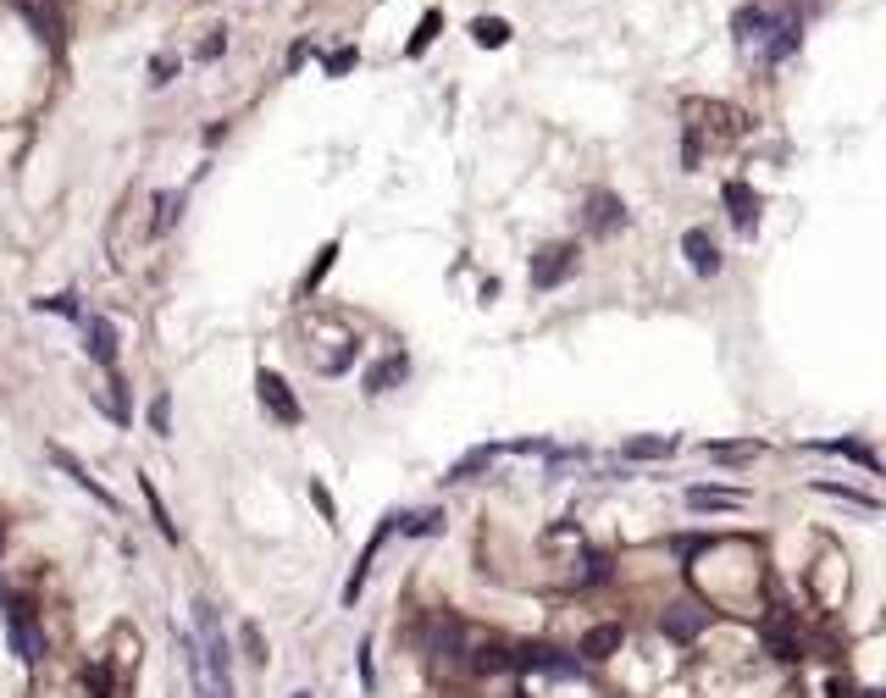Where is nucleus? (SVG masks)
Instances as JSON below:
<instances>
[{"instance_id": "1", "label": "nucleus", "mask_w": 886, "mask_h": 698, "mask_svg": "<svg viewBox=\"0 0 886 698\" xmlns=\"http://www.w3.org/2000/svg\"><path fill=\"white\" fill-rule=\"evenodd\" d=\"M515 671H543V676H582V660L576 654H560L549 643H527V649H515Z\"/></svg>"}, {"instance_id": "2", "label": "nucleus", "mask_w": 886, "mask_h": 698, "mask_svg": "<svg viewBox=\"0 0 886 698\" xmlns=\"http://www.w3.org/2000/svg\"><path fill=\"white\" fill-rule=\"evenodd\" d=\"M178 649H183V660H189V676H194V698H233V682H222V676L205 665V654H200V643L189 638V632H178Z\"/></svg>"}, {"instance_id": "3", "label": "nucleus", "mask_w": 886, "mask_h": 698, "mask_svg": "<svg viewBox=\"0 0 886 698\" xmlns=\"http://www.w3.org/2000/svg\"><path fill=\"white\" fill-rule=\"evenodd\" d=\"M255 394H261V410H272L283 427L300 422V399L288 394V383H283L277 372H266V366H261V372H255Z\"/></svg>"}, {"instance_id": "4", "label": "nucleus", "mask_w": 886, "mask_h": 698, "mask_svg": "<svg viewBox=\"0 0 886 698\" xmlns=\"http://www.w3.org/2000/svg\"><path fill=\"white\" fill-rule=\"evenodd\" d=\"M571 266H576V244H543V250L532 255V289H554V283H565Z\"/></svg>"}, {"instance_id": "5", "label": "nucleus", "mask_w": 886, "mask_h": 698, "mask_svg": "<svg viewBox=\"0 0 886 698\" xmlns=\"http://www.w3.org/2000/svg\"><path fill=\"white\" fill-rule=\"evenodd\" d=\"M704 626H709V610H698V604H687V599L671 604V610L659 615V632H665L671 643H693Z\"/></svg>"}, {"instance_id": "6", "label": "nucleus", "mask_w": 886, "mask_h": 698, "mask_svg": "<svg viewBox=\"0 0 886 698\" xmlns=\"http://www.w3.org/2000/svg\"><path fill=\"white\" fill-rule=\"evenodd\" d=\"M682 255H687V266H693L698 277H715L720 272V244L709 239L704 228H687L682 233Z\"/></svg>"}, {"instance_id": "7", "label": "nucleus", "mask_w": 886, "mask_h": 698, "mask_svg": "<svg viewBox=\"0 0 886 698\" xmlns=\"http://www.w3.org/2000/svg\"><path fill=\"white\" fill-rule=\"evenodd\" d=\"M720 200H726V211H731V222H737V228L754 233V222H759V194L748 189L743 178H731L726 189H720Z\"/></svg>"}, {"instance_id": "8", "label": "nucleus", "mask_w": 886, "mask_h": 698, "mask_svg": "<svg viewBox=\"0 0 886 698\" xmlns=\"http://www.w3.org/2000/svg\"><path fill=\"white\" fill-rule=\"evenodd\" d=\"M84 349H89V361L117 366V327L106 316H84Z\"/></svg>"}, {"instance_id": "9", "label": "nucleus", "mask_w": 886, "mask_h": 698, "mask_svg": "<svg viewBox=\"0 0 886 698\" xmlns=\"http://www.w3.org/2000/svg\"><path fill=\"white\" fill-rule=\"evenodd\" d=\"M427 654L432 660H460V621L455 615H432L427 621Z\"/></svg>"}, {"instance_id": "10", "label": "nucleus", "mask_w": 886, "mask_h": 698, "mask_svg": "<svg viewBox=\"0 0 886 698\" xmlns=\"http://www.w3.org/2000/svg\"><path fill=\"white\" fill-rule=\"evenodd\" d=\"M621 222H626V205L615 200L610 189L587 194V228H593V233H610V228H621Z\"/></svg>"}, {"instance_id": "11", "label": "nucleus", "mask_w": 886, "mask_h": 698, "mask_svg": "<svg viewBox=\"0 0 886 698\" xmlns=\"http://www.w3.org/2000/svg\"><path fill=\"white\" fill-rule=\"evenodd\" d=\"M621 643H626V632H621V621H604V626H587V638H582V660H610V654H621Z\"/></svg>"}, {"instance_id": "12", "label": "nucleus", "mask_w": 886, "mask_h": 698, "mask_svg": "<svg viewBox=\"0 0 886 698\" xmlns=\"http://www.w3.org/2000/svg\"><path fill=\"white\" fill-rule=\"evenodd\" d=\"M388 527H394V516L383 521V527H377V538L366 543V549H360V560H355V571H349V582H344V593H338V599L344 604H355L360 599V588H366V571H372V560H377V549H383V538H388Z\"/></svg>"}, {"instance_id": "13", "label": "nucleus", "mask_w": 886, "mask_h": 698, "mask_svg": "<svg viewBox=\"0 0 886 698\" xmlns=\"http://www.w3.org/2000/svg\"><path fill=\"white\" fill-rule=\"evenodd\" d=\"M50 460H56V466H61V471H67V477H72V482H78V488H84V494H89V499H100V505H106V510H117V494H111L106 482H95V477H89V471H84V466H78V460H72V455H67V449H50Z\"/></svg>"}, {"instance_id": "14", "label": "nucleus", "mask_w": 886, "mask_h": 698, "mask_svg": "<svg viewBox=\"0 0 886 698\" xmlns=\"http://www.w3.org/2000/svg\"><path fill=\"white\" fill-rule=\"evenodd\" d=\"M405 372H410V361L399 355V349H394V355H383V361L366 372V394H388L394 383H405Z\"/></svg>"}, {"instance_id": "15", "label": "nucleus", "mask_w": 886, "mask_h": 698, "mask_svg": "<svg viewBox=\"0 0 886 698\" xmlns=\"http://www.w3.org/2000/svg\"><path fill=\"white\" fill-rule=\"evenodd\" d=\"M621 455H626V460H665V455H676V438H671V433L626 438V444H621Z\"/></svg>"}, {"instance_id": "16", "label": "nucleus", "mask_w": 886, "mask_h": 698, "mask_svg": "<svg viewBox=\"0 0 886 698\" xmlns=\"http://www.w3.org/2000/svg\"><path fill=\"white\" fill-rule=\"evenodd\" d=\"M792 50H798V17H781V23H770L765 56H770V61H787Z\"/></svg>"}, {"instance_id": "17", "label": "nucleus", "mask_w": 886, "mask_h": 698, "mask_svg": "<svg viewBox=\"0 0 886 698\" xmlns=\"http://www.w3.org/2000/svg\"><path fill=\"white\" fill-rule=\"evenodd\" d=\"M731 28H737V39H743V45H759V39L770 34V17L759 12V6H743V12L731 17Z\"/></svg>"}, {"instance_id": "18", "label": "nucleus", "mask_w": 886, "mask_h": 698, "mask_svg": "<svg viewBox=\"0 0 886 698\" xmlns=\"http://www.w3.org/2000/svg\"><path fill=\"white\" fill-rule=\"evenodd\" d=\"M493 455H499V444H477L466 460H455V466H449V477H443V482H466V477H477L482 466H493Z\"/></svg>"}, {"instance_id": "19", "label": "nucleus", "mask_w": 886, "mask_h": 698, "mask_svg": "<svg viewBox=\"0 0 886 698\" xmlns=\"http://www.w3.org/2000/svg\"><path fill=\"white\" fill-rule=\"evenodd\" d=\"M471 39H477L482 50H499V45H510V23H504V17H477V23H471Z\"/></svg>"}, {"instance_id": "20", "label": "nucleus", "mask_w": 886, "mask_h": 698, "mask_svg": "<svg viewBox=\"0 0 886 698\" xmlns=\"http://www.w3.org/2000/svg\"><path fill=\"white\" fill-rule=\"evenodd\" d=\"M394 527L410 538H432V532H443V516L438 510H410V516H394Z\"/></svg>"}, {"instance_id": "21", "label": "nucleus", "mask_w": 886, "mask_h": 698, "mask_svg": "<svg viewBox=\"0 0 886 698\" xmlns=\"http://www.w3.org/2000/svg\"><path fill=\"white\" fill-rule=\"evenodd\" d=\"M687 505L693 510H731V505H743V494H726V488H687Z\"/></svg>"}, {"instance_id": "22", "label": "nucleus", "mask_w": 886, "mask_h": 698, "mask_svg": "<svg viewBox=\"0 0 886 698\" xmlns=\"http://www.w3.org/2000/svg\"><path fill=\"white\" fill-rule=\"evenodd\" d=\"M815 449H820V455H848V460H859V466L875 471V455H870L864 444H853V438H820Z\"/></svg>"}, {"instance_id": "23", "label": "nucleus", "mask_w": 886, "mask_h": 698, "mask_svg": "<svg viewBox=\"0 0 886 698\" xmlns=\"http://www.w3.org/2000/svg\"><path fill=\"white\" fill-rule=\"evenodd\" d=\"M471 665H477L482 676H504V671H515V654L493 643V649H477V660H471Z\"/></svg>"}, {"instance_id": "24", "label": "nucleus", "mask_w": 886, "mask_h": 698, "mask_svg": "<svg viewBox=\"0 0 886 698\" xmlns=\"http://www.w3.org/2000/svg\"><path fill=\"white\" fill-rule=\"evenodd\" d=\"M815 488H820V494H826V499H842V505H853V510H870V516H875V510H881V505H875L870 494H859V488H842V482H815Z\"/></svg>"}, {"instance_id": "25", "label": "nucleus", "mask_w": 886, "mask_h": 698, "mask_svg": "<svg viewBox=\"0 0 886 698\" xmlns=\"http://www.w3.org/2000/svg\"><path fill=\"white\" fill-rule=\"evenodd\" d=\"M144 499H150V516H156L161 538H167V543H178V521L167 516V505H161V494H156V488H150V482H144Z\"/></svg>"}, {"instance_id": "26", "label": "nucleus", "mask_w": 886, "mask_h": 698, "mask_svg": "<svg viewBox=\"0 0 886 698\" xmlns=\"http://www.w3.org/2000/svg\"><path fill=\"white\" fill-rule=\"evenodd\" d=\"M333 261H338V244H327V250H322V255H316V266H311V272H305V283H300V294H311V289H316V283H322V277H327V272H333Z\"/></svg>"}, {"instance_id": "27", "label": "nucleus", "mask_w": 886, "mask_h": 698, "mask_svg": "<svg viewBox=\"0 0 886 698\" xmlns=\"http://www.w3.org/2000/svg\"><path fill=\"white\" fill-rule=\"evenodd\" d=\"M183 211V194H156V233H167Z\"/></svg>"}, {"instance_id": "28", "label": "nucleus", "mask_w": 886, "mask_h": 698, "mask_svg": "<svg viewBox=\"0 0 886 698\" xmlns=\"http://www.w3.org/2000/svg\"><path fill=\"white\" fill-rule=\"evenodd\" d=\"M704 455L709 460H754L759 444H704Z\"/></svg>"}, {"instance_id": "29", "label": "nucleus", "mask_w": 886, "mask_h": 698, "mask_svg": "<svg viewBox=\"0 0 886 698\" xmlns=\"http://www.w3.org/2000/svg\"><path fill=\"white\" fill-rule=\"evenodd\" d=\"M599 582H610V560H604V554H587L582 560V588H599Z\"/></svg>"}, {"instance_id": "30", "label": "nucleus", "mask_w": 886, "mask_h": 698, "mask_svg": "<svg viewBox=\"0 0 886 698\" xmlns=\"http://www.w3.org/2000/svg\"><path fill=\"white\" fill-rule=\"evenodd\" d=\"M100 405H106L111 416H117V422H128V399H122V377H111V383H106V394H100Z\"/></svg>"}, {"instance_id": "31", "label": "nucleus", "mask_w": 886, "mask_h": 698, "mask_svg": "<svg viewBox=\"0 0 886 698\" xmlns=\"http://www.w3.org/2000/svg\"><path fill=\"white\" fill-rule=\"evenodd\" d=\"M438 23H443V17H438V12H427V17H421V28H416V39H410V56H421V50H427V45H432V34H438Z\"/></svg>"}, {"instance_id": "32", "label": "nucleus", "mask_w": 886, "mask_h": 698, "mask_svg": "<svg viewBox=\"0 0 886 698\" xmlns=\"http://www.w3.org/2000/svg\"><path fill=\"white\" fill-rule=\"evenodd\" d=\"M150 427H156L161 438L172 433V405H167V394H156V399H150Z\"/></svg>"}, {"instance_id": "33", "label": "nucleus", "mask_w": 886, "mask_h": 698, "mask_svg": "<svg viewBox=\"0 0 886 698\" xmlns=\"http://www.w3.org/2000/svg\"><path fill=\"white\" fill-rule=\"evenodd\" d=\"M39 311H56V316H78V294H56V300H34Z\"/></svg>"}, {"instance_id": "34", "label": "nucleus", "mask_w": 886, "mask_h": 698, "mask_svg": "<svg viewBox=\"0 0 886 698\" xmlns=\"http://www.w3.org/2000/svg\"><path fill=\"white\" fill-rule=\"evenodd\" d=\"M239 643H244V654H250V660H266V643H261V626H244V632H239Z\"/></svg>"}, {"instance_id": "35", "label": "nucleus", "mask_w": 886, "mask_h": 698, "mask_svg": "<svg viewBox=\"0 0 886 698\" xmlns=\"http://www.w3.org/2000/svg\"><path fill=\"white\" fill-rule=\"evenodd\" d=\"M355 61H360L355 50H333V56H327V73L338 78V73H349V67H355Z\"/></svg>"}, {"instance_id": "36", "label": "nucleus", "mask_w": 886, "mask_h": 698, "mask_svg": "<svg viewBox=\"0 0 886 698\" xmlns=\"http://www.w3.org/2000/svg\"><path fill=\"white\" fill-rule=\"evenodd\" d=\"M89 687H95V698L111 693V671H106V665H95V671H89Z\"/></svg>"}, {"instance_id": "37", "label": "nucleus", "mask_w": 886, "mask_h": 698, "mask_svg": "<svg viewBox=\"0 0 886 698\" xmlns=\"http://www.w3.org/2000/svg\"><path fill=\"white\" fill-rule=\"evenodd\" d=\"M311 499L322 505V516H333V499H327V488H322V482H311Z\"/></svg>"}, {"instance_id": "38", "label": "nucleus", "mask_w": 886, "mask_h": 698, "mask_svg": "<svg viewBox=\"0 0 886 698\" xmlns=\"http://www.w3.org/2000/svg\"><path fill=\"white\" fill-rule=\"evenodd\" d=\"M831 698H853V682H848V676H831Z\"/></svg>"}, {"instance_id": "39", "label": "nucleus", "mask_w": 886, "mask_h": 698, "mask_svg": "<svg viewBox=\"0 0 886 698\" xmlns=\"http://www.w3.org/2000/svg\"><path fill=\"white\" fill-rule=\"evenodd\" d=\"M859 698H886V693H881V687H864V693H859Z\"/></svg>"}, {"instance_id": "40", "label": "nucleus", "mask_w": 886, "mask_h": 698, "mask_svg": "<svg viewBox=\"0 0 886 698\" xmlns=\"http://www.w3.org/2000/svg\"><path fill=\"white\" fill-rule=\"evenodd\" d=\"M510 698H527V693H510Z\"/></svg>"}, {"instance_id": "41", "label": "nucleus", "mask_w": 886, "mask_h": 698, "mask_svg": "<svg viewBox=\"0 0 886 698\" xmlns=\"http://www.w3.org/2000/svg\"><path fill=\"white\" fill-rule=\"evenodd\" d=\"M294 698H311V693H294Z\"/></svg>"}, {"instance_id": "42", "label": "nucleus", "mask_w": 886, "mask_h": 698, "mask_svg": "<svg viewBox=\"0 0 886 698\" xmlns=\"http://www.w3.org/2000/svg\"><path fill=\"white\" fill-rule=\"evenodd\" d=\"M0 599H6V588H0Z\"/></svg>"}]
</instances>
